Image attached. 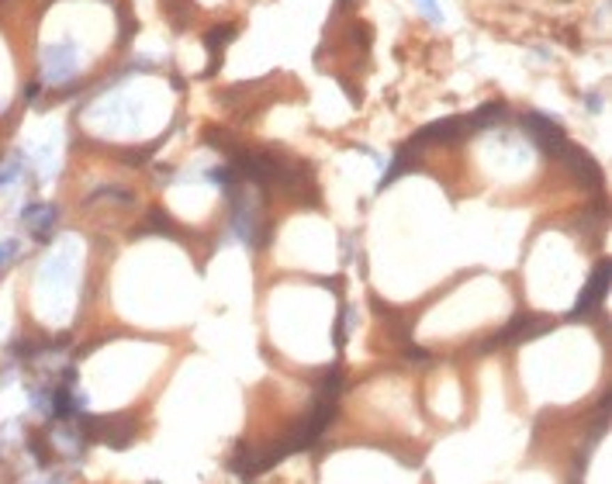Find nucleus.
<instances>
[{
	"instance_id": "obj_1",
	"label": "nucleus",
	"mask_w": 612,
	"mask_h": 484,
	"mask_svg": "<svg viewBox=\"0 0 612 484\" xmlns=\"http://www.w3.org/2000/svg\"><path fill=\"white\" fill-rule=\"evenodd\" d=\"M606 290H609V263H599L595 274H592V281H588V288L581 290V297H578V304H574V311H571L567 318L578 322V318L595 315L599 304H602V297H606Z\"/></svg>"
},
{
	"instance_id": "obj_2",
	"label": "nucleus",
	"mask_w": 612,
	"mask_h": 484,
	"mask_svg": "<svg viewBox=\"0 0 612 484\" xmlns=\"http://www.w3.org/2000/svg\"><path fill=\"white\" fill-rule=\"evenodd\" d=\"M464 135H471V121H467V118H446V121L425 125L411 142H415V146H425V142H457V139H464Z\"/></svg>"
},
{
	"instance_id": "obj_3",
	"label": "nucleus",
	"mask_w": 612,
	"mask_h": 484,
	"mask_svg": "<svg viewBox=\"0 0 612 484\" xmlns=\"http://www.w3.org/2000/svg\"><path fill=\"white\" fill-rule=\"evenodd\" d=\"M557 159H560L564 166H571L578 180L585 177L592 187H599V184H602V173H599V166H595V163H592V156H588V153H581L578 146H571V142H567V146L557 153Z\"/></svg>"
},
{
	"instance_id": "obj_4",
	"label": "nucleus",
	"mask_w": 612,
	"mask_h": 484,
	"mask_svg": "<svg viewBox=\"0 0 612 484\" xmlns=\"http://www.w3.org/2000/svg\"><path fill=\"white\" fill-rule=\"evenodd\" d=\"M550 329V322H543V318H536V315H519V318H512L509 329L495 339V343H519V339H533V336H540V332H547Z\"/></svg>"
},
{
	"instance_id": "obj_5",
	"label": "nucleus",
	"mask_w": 612,
	"mask_h": 484,
	"mask_svg": "<svg viewBox=\"0 0 612 484\" xmlns=\"http://www.w3.org/2000/svg\"><path fill=\"white\" fill-rule=\"evenodd\" d=\"M411 166H418V146H415V142H408V146H402V149L395 153V159H391V170L381 177V191H384L388 184H395L402 173H408Z\"/></svg>"
},
{
	"instance_id": "obj_6",
	"label": "nucleus",
	"mask_w": 612,
	"mask_h": 484,
	"mask_svg": "<svg viewBox=\"0 0 612 484\" xmlns=\"http://www.w3.org/2000/svg\"><path fill=\"white\" fill-rule=\"evenodd\" d=\"M24 225L35 232V239H49V228L56 225L52 208H24Z\"/></svg>"
},
{
	"instance_id": "obj_7",
	"label": "nucleus",
	"mask_w": 612,
	"mask_h": 484,
	"mask_svg": "<svg viewBox=\"0 0 612 484\" xmlns=\"http://www.w3.org/2000/svg\"><path fill=\"white\" fill-rule=\"evenodd\" d=\"M49 73H56V80H66V77L73 73V52H70V49L49 52Z\"/></svg>"
},
{
	"instance_id": "obj_8",
	"label": "nucleus",
	"mask_w": 612,
	"mask_h": 484,
	"mask_svg": "<svg viewBox=\"0 0 612 484\" xmlns=\"http://www.w3.org/2000/svg\"><path fill=\"white\" fill-rule=\"evenodd\" d=\"M502 114H505V104H502V100H488L474 118H467V121H471V132H474V128H485V125H492V121H499Z\"/></svg>"
},
{
	"instance_id": "obj_9",
	"label": "nucleus",
	"mask_w": 612,
	"mask_h": 484,
	"mask_svg": "<svg viewBox=\"0 0 612 484\" xmlns=\"http://www.w3.org/2000/svg\"><path fill=\"white\" fill-rule=\"evenodd\" d=\"M232 38H235V24H225V28L218 24V28H211V31H207V38H204V42H207V52H211V56H218V52H221V45H228Z\"/></svg>"
},
{
	"instance_id": "obj_10",
	"label": "nucleus",
	"mask_w": 612,
	"mask_h": 484,
	"mask_svg": "<svg viewBox=\"0 0 612 484\" xmlns=\"http://www.w3.org/2000/svg\"><path fill=\"white\" fill-rule=\"evenodd\" d=\"M149 228H156V232H170V235H177V232H180V228H177V225L163 214V211H149Z\"/></svg>"
},
{
	"instance_id": "obj_11",
	"label": "nucleus",
	"mask_w": 612,
	"mask_h": 484,
	"mask_svg": "<svg viewBox=\"0 0 612 484\" xmlns=\"http://www.w3.org/2000/svg\"><path fill=\"white\" fill-rule=\"evenodd\" d=\"M418 3H422V10H425V14H429L432 21H439V10L432 7V0H418Z\"/></svg>"
},
{
	"instance_id": "obj_12",
	"label": "nucleus",
	"mask_w": 612,
	"mask_h": 484,
	"mask_svg": "<svg viewBox=\"0 0 612 484\" xmlns=\"http://www.w3.org/2000/svg\"><path fill=\"white\" fill-rule=\"evenodd\" d=\"M408 357H411V360H425V350H422V346H408Z\"/></svg>"
},
{
	"instance_id": "obj_13",
	"label": "nucleus",
	"mask_w": 612,
	"mask_h": 484,
	"mask_svg": "<svg viewBox=\"0 0 612 484\" xmlns=\"http://www.w3.org/2000/svg\"><path fill=\"white\" fill-rule=\"evenodd\" d=\"M339 3H353V0H339Z\"/></svg>"
}]
</instances>
